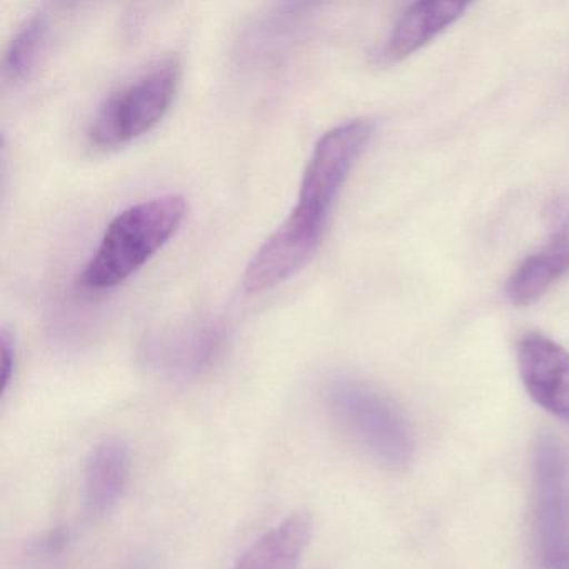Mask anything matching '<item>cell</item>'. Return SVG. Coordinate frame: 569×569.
I'll return each instance as SVG.
<instances>
[{
	"instance_id": "3957f363",
	"label": "cell",
	"mask_w": 569,
	"mask_h": 569,
	"mask_svg": "<svg viewBox=\"0 0 569 569\" xmlns=\"http://www.w3.org/2000/svg\"><path fill=\"white\" fill-rule=\"evenodd\" d=\"M326 408L339 431L389 471H405L415 456L411 426L392 399L355 378L326 386Z\"/></svg>"
},
{
	"instance_id": "7a4b0ae2",
	"label": "cell",
	"mask_w": 569,
	"mask_h": 569,
	"mask_svg": "<svg viewBox=\"0 0 569 569\" xmlns=\"http://www.w3.org/2000/svg\"><path fill=\"white\" fill-rule=\"evenodd\" d=\"M188 204L179 194L146 199L119 212L81 274L91 291L118 288L148 264L179 231Z\"/></svg>"
},
{
	"instance_id": "5b68a950",
	"label": "cell",
	"mask_w": 569,
	"mask_h": 569,
	"mask_svg": "<svg viewBox=\"0 0 569 569\" xmlns=\"http://www.w3.org/2000/svg\"><path fill=\"white\" fill-rule=\"evenodd\" d=\"M532 536L541 569H569V459L548 431L532 445Z\"/></svg>"
},
{
	"instance_id": "30bf717a",
	"label": "cell",
	"mask_w": 569,
	"mask_h": 569,
	"mask_svg": "<svg viewBox=\"0 0 569 569\" xmlns=\"http://www.w3.org/2000/svg\"><path fill=\"white\" fill-rule=\"evenodd\" d=\"M569 272V216L549 244L526 258L508 281L512 305L529 306L541 299Z\"/></svg>"
},
{
	"instance_id": "6da1fadb",
	"label": "cell",
	"mask_w": 569,
	"mask_h": 569,
	"mask_svg": "<svg viewBox=\"0 0 569 569\" xmlns=\"http://www.w3.org/2000/svg\"><path fill=\"white\" fill-rule=\"evenodd\" d=\"M371 134V122L352 119L319 138L302 174L298 204L246 268L242 276L246 291L251 295L269 291L298 274L315 258L342 186Z\"/></svg>"
},
{
	"instance_id": "8fae6325",
	"label": "cell",
	"mask_w": 569,
	"mask_h": 569,
	"mask_svg": "<svg viewBox=\"0 0 569 569\" xmlns=\"http://www.w3.org/2000/svg\"><path fill=\"white\" fill-rule=\"evenodd\" d=\"M311 536V516L292 512L252 542L232 569H299Z\"/></svg>"
},
{
	"instance_id": "8992f818",
	"label": "cell",
	"mask_w": 569,
	"mask_h": 569,
	"mask_svg": "<svg viewBox=\"0 0 569 569\" xmlns=\"http://www.w3.org/2000/svg\"><path fill=\"white\" fill-rule=\"evenodd\" d=\"M228 346L224 326L196 319L146 336L141 361L151 375L169 382H194L216 368Z\"/></svg>"
},
{
	"instance_id": "4fadbf2b",
	"label": "cell",
	"mask_w": 569,
	"mask_h": 569,
	"mask_svg": "<svg viewBox=\"0 0 569 569\" xmlns=\"http://www.w3.org/2000/svg\"><path fill=\"white\" fill-rule=\"evenodd\" d=\"M71 545V531L68 528H52L32 539L26 546L24 565L29 569H44L54 565L64 556Z\"/></svg>"
},
{
	"instance_id": "7c38bea8",
	"label": "cell",
	"mask_w": 569,
	"mask_h": 569,
	"mask_svg": "<svg viewBox=\"0 0 569 569\" xmlns=\"http://www.w3.org/2000/svg\"><path fill=\"white\" fill-rule=\"evenodd\" d=\"M51 31L52 19L46 11L34 12L19 26L2 61L6 81L19 84L29 79L48 48Z\"/></svg>"
},
{
	"instance_id": "ba28073f",
	"label": "cell",
	"mask_w": 569,
	"mask_h": 569,
	"mask_svg": "<svg viewBox=\"0 0 569 569\" xmlns=\"http://www.w3.org/2000/svg\"><path fill=\"white\" fill-rule=\"evenodd\" d=\"M131 476V452L121 439H106L89 455L84 469V506L91 518L114 511Z\"/></svg>"
},
{
	"instance_id": "9c48e42d",
	"label": "cell",
	"mask_w": 569,
	"mask_h": 569,
	"mask_svg": "<svg viewBox=\"0 0 569 569\" xmlns=\"http://www.w3.org/2000/svg\"><path fill=\"white\" fill-rule=\"evenodd\" d=\"M466 2H416L406 9L386 41L382 56L401 61L438 38L468 11Z\"/></svg>"
},
{
	"instance_id": "277c9868",
	"label": "cell",
	"mask_w": 569,
	"mask_h": 569,
	"mask_svg": "<svg viewBox=\"0 0 569 569\" xmlns=\"http://www.w3.org/2000/svg\"><path fill=\"white\" fill-rule=\"evenodd\" d=\"M179 81L181 66L169 59L122 86L99 106L89 126V141L96 148L114 149L148 134L171 109Z\"/></svg>"
},
{
	"instance_id": "52a82bcc",
	"label": "cell",
	"mask_w": 569,
	"mask_h": 569,
	"mask_svg": "<svg viewBox=\"0 0 569 569\" xmlns=\"http://www.w3.org/2000/svg\"><path fill=\"white\" fill-rule=\"evenodd\" d=\"M516 356L532 401L569 425V352L552 339L529 332L519 339Z\"/></svg>"
},
{
	"instance_id": "5bb4252c",
	"label": "cell",
	"mask_w": 569,
	"mask_h": 569,
	"mask_svg": "<svg viewBox=\"0 0 569 569\" xmlns=\"http://www.w3.org/2000/svg\"><path fill=\"white\" fill-rule=\"evenodd\" d=\"M0 359H2V365H0V392L6 396L16 371V345L14 339L11 338L8 331L2 332V338H0Z\"/></svg>"
}]
</instances>
